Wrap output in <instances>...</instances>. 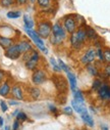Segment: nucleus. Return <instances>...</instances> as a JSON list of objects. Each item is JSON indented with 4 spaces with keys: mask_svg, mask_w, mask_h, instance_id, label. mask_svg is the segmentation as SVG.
<instances>
[{
    "mask_svg": "<svg viewBox=\"0 0 110 130\" xmlns=\"http://www.w3.org/2000/svg\"><path fill=\"white\" fill-rule=\"evenodd\" d=\"M6 17L10 20H16V19H19L21 17V12L19 10H9L6 13Z\"/></svg>",
    "mask_w": 110,
    "mask_h": 130,
    "instance_id": "393cba45",
    "label": "nucleus"
},
{
    "mask_svg": "<svg viewBox=\"0 0 110 130\" xmlns=\"http://www.w3.org/2000/svg\"><path fill=\"white\" fill-rule=\"evenodd\" d=\"M26 30V33L28 34L29 38L36 44V45H45V42H44V39H42L38 32H37L36 30L34 29H25Z\"/></svg>",
    "mask_w": 110,
    "mask_h": 130,
    "instance_id": "9b49d317",
    "label": "nucleus"
},
{
    "mask_svg": "<svg viewBox=\"0 0 110 130\" xmlns=\"http://www.w3.org/2000/svg\"><path fill=\"white\" fill-rule=\"evenodd\" d=\"M4 55H5L7 58L11 59V60H17L18 58L21 57L23 53L20 52L17 43H14V44H12L11 46H9L8 48L5 49Z\"/></svg>",
    "mask_w": 110,
    "mask_h": 130,
    "instance_id": "0eeeda50",
    "label": "nucleus"
},
{
    "mask_svg": "<svg viewBox=\"0 0 110 130\" xmlns=\"http://www.w3.org/2000/svg\"><path fill=\"white\" fill-rule=\"evenodd\" d=\"M80 115H81L82 120H83V121H84L88 126H90V127H93V126H94V120H93L92 116L89 114L88 110L84 111V112H83V113H81Z\"/></svg>",
    "mask_w": 110,
    "mask_h": 130,
    "instance_id": "6ab92c4d",
    "label": "nucleus"
},
{
    "mask_svg": "<svg viewBox=\"0 0 110 130\" xmlns=\"http://www.w3.org/2000/svg\"><path fill=\"white\" fill-rule=\"evenodd\" d=\"M36 46H37V48L39 49V51H42V52H44L45 54L48 53V48H47L45 45H36Z\"/></svg>",
    "mask_w": 110,
    "mask_h": 130,
    "instance_id": "c9c22d12",
    "label": "nucleus"
},
{
    "mask_svg": "<svg viewBox=\"0 0 110 130\" xmlns=\"http://www.w3.org/2000/svg\"><path fill=\"white\" fill-rule=\"evenodd\" d=\"M85 29H86V33H87V39L89 41L96 42L99 39V35H98V33L96 32V30L94 28H92L91 26L86 25L85 26Z\"/></svg>",
    "mask_w": 110,
    "mask_h": 130,
    "instance_id": "4468645a",
    "label": "nucleus"
},
{
    "mask_svg": "<svg viewBox=\"0 0 110 130\" xmlns=\"http://www.w3.org/2000/svg\"><path fill=\"white\" fill-rule=\"evenodd\" d=\"M71 108L75 110L78 114H81V113H83L84 111H86L87 109L85 108V106H84V104H80V103H78V102H76L75 100H73L72 102H71Z\"/></svg>",
    "mask_w": 110,
    "mask_h": 130,
    "instance_id": "4be33fe9",
    "label": "nucleus"
},
{
    "mask_svg": "<svg viewBox=\"0 0 110 130\" xmlns=\"http://www.w3.org/2000/svg\"><path fill=\"white\" fill-rule=\"evenodd\" d=\"M16 43H17L18 48H19V50H20V52L23 54L27 53V52H31L32 50H34V47H33L32 43L27 39H20Z\"/></svg>",
    "mask_w": 110,
    "mask_h": 130,
    "instance_id": "ddd939ff",
    "label": "nucleus"
},
{
    "mask_svg": "<svg viewBox=\"0 0 110 130\" xmlns=\"http://www.w3.org/2000/svg\"><path fill=\"white\" fill-rule=\"evenodd\" d=\"M19 103L17 101H9V105L10 106H17Z\"/></svg>",
    "mask_w": 110,
    "mask_h": 130,
    "instance_id": "58836bf2",
    "label": "nucleus"
},
{
    "mask_svg": "<svg viewBox=\"0 0 110 130\" xmlns=\"http://www.w3.org/2000/svg\"><path fill=\"white\" fill-rule=\"evenodd\" d=\"M62 26L67 32V34L70 35L78 30L79 25L76 20V14H67L62 19Z\"/></svg>",
    "mask_w": 110,
    "mask_h": 130,
    "instance_id": "423d86ee",
    "label": "nucleus"
},
{
    "mask_svg": "<svg viewBox=\"0 0 110 130\" xmlns=\"http://www.w3.org/2000/svg\"><path fill=\"white\" fill-rule=\"evenodd\" d=\"M5 76H6L5 72H4L3 70H0V84H1V83L4 81V79H5Z\"/></svg>",
    "mask_w": 110,
    "mask_h": 130,
    "instance_id": "4c0bfd02",
    "label": "nucleus"
},
{
    "mask_svg": "<svg viewBox=\"0 0 110 130\" xmlns=\"http://www.w3.org/2000/svg\"><path fill=\"white\" fill-rule=\"evenodd\" d=\"M102 85H103L102 80L99 79V78H96V79L93 81V83H92V90L97 92V91L100 89V87H101Z\"/></svg>",
    "mask_w": 110,
    "mask_h": 130,
    "instance_id": "a878e982",
    "label": "nucleus"
},
{
    "mask_svg": "<svg viewBox=\"0 0 110 130\" xmlns=\"http://www.w3.org/2000/svg\"><path fill=\"white\" fill-rule=\"evenodd\" d=\"M48 73L46 70L42 69V68H38L37 70L33 71L32 77H31V81L33 85L36 86H40L43 85L44 83H46V81L48 80Z\"/></svg>",
    "mask_w": 110,
    "mask_h": 130,
    "instance_id": "39448f33",
    "label": "nucleus"
},
{
    "mask_svg": "<svg viewBox=\"0 0 110 130\" xmlns=\"http://www.w3.org/2000/svg\"><path fill=\"white\" fill-rule=\"evenodd\" d=\"M48 110H49V112H51L52 114H57V112H58V109L56 108V106L55 105H49L48 106Z\"/></svg>",
    "mask_w": 110,
    "mask_h": 130,
    "instance_id": "72a5a7b5",
    "label": "nucleus"
},
{
    "mask_svg": "<svg viewBox=\"0 0 110 130\" xmlns=\"http://www.w3.org/2000/svg\"><path fill=\"white\" fill-rule=\"evenodd\" d=\"M28 93H29V97L32 101H39L42 99L43 96V91L39 86H30L28 89Z\"/></svg>",
    "mask_w": 110,
    "mask_h": 130,
    "instance_id": "9d476101",
    "label": "nucleus"
},
{
    "mask_svg": "<svg viewBox=\"0 0 110 130\" xmlns=\"http://www.w3.org/2000/svg\"><path fill=\"white\" fill-rule=\"evenodd\" d=\"M72 93H73V100H75L76 102H78V103H80V104H84L85 96H84L83 92L80 89H77L75 92H72Z\"/></svg>",
    "mask_w": 110,
    "mask_h": 130,
    "instance_id": "5701e85b",
    "label": "nucleus"
},
{
    "mask_svg": "<svg viewBox=\"0 0 110 130\" xmlns=\"http://www.w3.org/2000/svg\"><path fill=\"white\" fill-rule=\"evenodd\" d=\"M97 94L101 101H109L110 100V85L103 83V85L97 91Z\"/></svg>",
    "mask_w": 110,
    "mask_h": 130,
    "instance_id": "f8f14e48",
    "label": "nucleus"
},
{
    "mask_svg": "<svg viewBox=\"0 0 110 130\" xmlns=\"http://www.w3.org/2000/svg\"><path fill=\"white\" fill-rule=\"evenodd\" d=\"M23 21H24L25 29H33V28H34L35 23H34L33 19H32L29 14H24V15H23Z\"/></svg>",
    "mask_w": 110,
    "mask_h": 130,
    "instance_id": "aec40b11",
    "label": "nucleus"
},
{
    "mask_svg": "<svg viewBox=\"0 0 110 130\" xmlns=\"http://www.w3.org/2000/svg\"><path fill=\"white\" fill-rule=\"evenodd\" d=\"M5 130H9V126H6L5 127Z\"/></svg>",
    "mask_w": 110,
    "mask_h": 130,
    "instance_id": "37998d69",
    "label": "nucleus"
},
{
    "mask_svg": "<svg viewBox=\"0 0 110 130\" xmlns=\"http://www.w3.org/2000/svg\"><path fill=\"white\" fill-rule=\"evenodd\" d=\"M53 4V0H36V5L41 10H48Z\"/></svg>",
    "mask_w": 110,
    "mask_h": 130,
    "instance_id": "f3484780",
    "label": "nucleus"
},
{
    "mask_svg": "<svg viewBox=\"0 0 110 130\" xmlns=\"http://www.w3.org/2000/svg\"><path fill=\"white\" fill-rule=\"evenodd\" d=\"M15 43L14 38H10V37H6V36H0V46H1L4 50L6 48H8L9 46H11L12 44Z\"/></svg>",
    "mask_w": 110,
    "mask_h": 130,
    "instance_id": "a211bd4d",
    "label": "nucleus"
},
{
    "mask_svg": "<svg viewBox=\"0 0 110 130\" xmlns=\"http://www.w3.org/2000/svg\"><path fill=\"white\" fill-rule=\"evenodd\" d=\"M25 94H26V91L25 89L23 88L21 85L19 84H14L11 86V93L10 95L13 97L14 100L16 101H25Z\"/></svg>",
    "mask_w": 110,
    "mask_h": 130,
    "instance_id": "1a4fd4ad",
    "label": "nucleus"
},
{
    "mask_svg": "<svg viewBox=\"0 0 110 130\" xmlns=\"http://www.w3.org/2000/svg\"><path fill=\"white\" fill-rule=\"evenodd\" d=\"M58 61V64H59V67H60V69H61V71H63V72H65V73H68V72H70V69H69V67L67 66V64L62 60V59H58L57 60Z\"/></svg>",
    "mask_w": 110,
    "mask_h": 130,
    "instance_id": "cd10ccee",
    "label": "nucleus"
},
{
    "mask_svg": "<svg viewBox=\"0 0 110 130\" xmlns=\"http://www.w3.org/2000/svg\"><path fill=\"white\" fill-rule=\"evenodd\" d=\"M101 129H102V130H109V129H108L106 126H104V125H101Z\"/></svg>",
    "mask_w": 110,
    "mask_h": 130,
    "instance_id": "79ce46f5",
    "label": "nucleus"
},
{
    "mask_svg": "<svg viewBox=\"0 0 110 130\" xmlns=\"http://www.w3.org/2000/svg\"><path fill=\"white\" fill-rule=\"evenodd\" d=\"M96 48H94V47H89L86 51H85V53L82 55V57H81V62L83 63V64H85V66H87V64H89V63H93L94 61H95V59H96Z\"/></svg>",
    "mask_w": 110,
    "mask_h": 130,
    "instance_id": "6e6552de",
    "label": "nucleus"
},
{
    "mask_svg": "<svg viewBox=\"0 0 110 130\" xmlns=\"http://www.w3.org/2000/svg\"><path fill=\"white\" fill-rule=\"evenodd\" d=\"M19 126H20V122L17 119H15L14 122H13V125H12V130H18Z\"/></svg>",
    "mask_w": 110,
    "mask_h": 130,
    "instance_id": "e433bc0d",
    "label": "nucleus"
},
{
    "mask_svg": "<svg viewBox=\"0 0 110 130\" xmlns=\"http://www.w3.org/2000/svg\"><path fill=\"white\" fill-rule=\"evenodd\" d=\"M51 80L54 84L55 89L57 90V92L59 94H66L67 93V91H68V81L63 76L56 73L55 75H52Z\"/></svg>",
    "mask_w": 110,
    "mask_h": 130,
    "instance_id": "20e7f679",
    "label": "nucleus"
},
{
    "mask_svg": "<svg viewBox=\"0 0 110 130\" xmlns=\"http://www.w3.org/2000/svg\"><path fill=\"white\" fill-rule=\"evenodd\" d=\"M103 74L106 78H110V63H106V66L103 68Z\"/></svg>",
    "mask_w": 110,
    "mask_h": 130,
    "instance_id": "2f4dec72",
    "label": "nucleus"
},
{
    "mask_svg": "<svg viewBox=\"0 0 110 130\" xmlns=\"http://www.w3.org/2000/svg\"><path fill=\"white\" fill-rule=\"evenodd\" d=\"M3 124H4L3 118H2V117H0V126H3Z\"/></svg>",
    "mask_w": 110,
    "mask_h": 130,
    "instance_id": "ea45409f",
    "label": "nucleus"
},
{
    "mask_svg": "<svg viewBox=\"0 0 110 130\" xmlns=\"http://www.w3.org/2000/svg\"><path fill=\"white\" fill-rule=\"evenodd\" d=\"M103 58L105 63H110V47L103 49Z\"/></svg>",
    "mask_w": 110,
    "mask_h": 130,
    "instance_id": "bb28decb",
    "label": "nucleus"
},
{
    "mask_svg": "<svg viewBox=\"0 0 110 130\" xmlns=\"http://www.w3.org/2000/svg\"><path fill=\"white\" fill-rule=\"evenodd\" d=\"M15 117H16V119H17L20 123L26 122V121L28 120V115H27L25 112H18V113H17V115H16Z\"/></svg>",
    "mask_w": 110,
    "mask_h": 130,
    "instance_id": "c85d7f7f",
    "label": "nucleus"
},
{
    "mask_svg": "<svg viewBox=\"0 0 110 130\" xmlns=\"http://www.w3.org/2000/svg\"><path fill=\"white\" fill-rule=\"evenodd\" d=\"M23 60L25 61V67L29 71H35L39 67V62L41 60V55L38 50H32L31 52H27L23 54Z\"/></svg>",
    "mask_w": 110,
    "mask_h": 130,
    "instance_id": "f03ea898",
    "label": "nucleus"
},
{
    "mask_svg": "<svg viewBox=\"0 0 110 130\" xmlns=\"http://www.w3.org/2000/svg\"><path fill=\"white\" fill-rule=\"evenodd\" d=\"M63 114L67 115V116H71L72 115V112H73V109L71 107H64L63 110H62Z\"/></svg>",
    "mask_w": 110,
    "mask_h": 130,
    "instance_id": "473e14b6",
    "label": "nucleus"
},
{
    "mask_svg": "<svg viewBox=\"0 0 110 130\" xmlns=\"http://www.w3.org/2000/svg\"><path fill=\"white\" fill-rule=\"evenodd\" d=\"M67 75V81H68V84H69V87L71 89L72 92H75L77 89H78V82H77V77L76 75L71 73V72H68L66 73Z\"/></svg>",
    "mask_w": 110,
    "mask_h": 130,
    "instance_id": "dca6fc26",
    "label": "nucleus"
},
{
    "mask_svg": "<svg viewBox=\"0 0 110 130\" xmlns=\"http://www.w3.org/2000/svg\"><path fill=\"white\" fill-rule=\"evenodd\" d=\"M0 107H1L2 112H6V111L8 110V105H7L6 102H4V101H1V102H0Z\"/></svg>",
    "mask_w": 110,
    "mask_h": 130,
    "instance_id": "f704fd0d",
    "label": "nucleus"
},
{
    "mask_svg": "<svg viewBox=\"0 0 110 130\" xmlns=\"http://www.w3.org/2000/svg\"><path fill=\"white\" fill-rule=\"evenodd\" d=\"M29 4H36V0H29Z\"/></svg>",
    "mask_w": 110,
    "mask_h": 130,
    "instance_id": "a19ab883",
    "label": "nucleus"
},
{
    "mask_svg": "<svg viewBox=\"0 0 110 130\" xmlns=\"http://www.w3.org/2000/svg\"><path fill=\"white\" fill-rule=\"evenodd\" d=\"M11 93V85L8 81H3L0 84V95L2 97H8Z\"/></svg>",
    "mask_w": 110,
    "mask_h": 130,
    "instance_id": "2eb2a0df",
    "label": "nucleus"
},
{
    "mask_svg": "<svg viewBox=\"0 0 110 130\" xmlns=\"http://www.w3.org/2000/svg\"><path fill=\"white\" fill-rule=\"evenodd\" d=\"M0 6L3 8H11L15 6V0H0Z\"/></svg>",
    "mask_w": 110,
    "mask_h": 130,
    "instance_id": "b1692460",
    "label": "nucleus"
},
{
    "mask_svg": "<svg viewBox=\"0 0 110 130\" xmlns=\"http://www.w3.org/2000/svg\"><path fill=\"white\" fill-rule=\"evenodd\" d=\"M67 35L68 34L65 31V29L63 28L62 23L56 22L52 26V34L49 38V41L51 42V44L53 46L58 47V46H61L65 42V40L67 38Z\"/></svg>",
    "mask_w": 110,
    "mask_h": 130,
    "instance_id": "f257e3e1",
    "label": "nucleus"
},
{
    "mask_svg": "<svg viewBox=\"0 0 110 130\" xmlns=\"http://www.w3.org/2000/svg\"><path fill=\"white\" fill-rule=\"evenodd\" d=\"M86 70L93 77H98L99 76V70H98V68L95 66V64H93V63L87 64V66H86Z\"/></svg>",
    "mask_w": 110,
    "mask_h": 130,
    "instance_id": "412c9836",
    "label": "nucleus"
},
{
    "mask_svg": "<svg viewBox=\"0 0 110 130\" xmlns=\"http://www.w3.org/2000/svg\"><path fill=\"white\" fill-rule=\"evenodd\" d=\"M52 26L53 24L51 23L50 20L48 19H41L37 22V32H38L39 36L42 39H49L51 34H52Z\"/></svg>",
    "mask_w": 110,
    "mask_h": 130,
    "instance_id": "7ed1b4c3",
    "label": "nucleus"
},
{
    "mask_svg": "<svg viewBox=\"0 0 110 130\" xmlns=\"http://www.w3.org/2000/svg\"><path fill=\"white\" fill-rule=\"evenodd\" d=\"M96 56L99 58V60H100L101 62H104V58H103V48H102V47L96 48Z\"/></svg>",
    "mask_w": 110,
    "mask_h": 130,
    "instance_id": "c756f323",
    "label": "nucleus"
},
{
    "mask_svg": "<svg viewBox=\"0 0 110 130\" xmlns=\"http://www.w3.org/2000/svg\"><path fill=\"white\" fill-rule=\"evenodd\" d=\"M29 4V0H15V5L18 7H25Z\"/></svg>",
    "mask_w": 110,
    "mask_h": 130,
    "instance_id": "7c9ffc66",
    "label": "nucleus"
}]
</instances>
